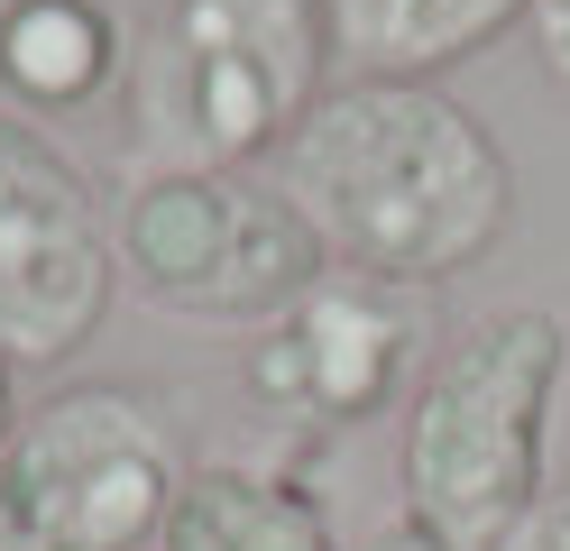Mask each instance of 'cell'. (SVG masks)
<instances>
[{"label": "cell", "instance_id": "cell-4", "mask_svg": "<svg viewBox=\"0 0 570 551\" xmlns=\"http://www.w3.org/2000/svg\"><path fill=\"white\" fill-rule=\"evenodd\" d=\"M185 469L157 386L75 377L19 414L0 460V551H157Z\"/></svg>", "mask_w": 570, "mask_h": 551}, {"label": "cell", "instance_id": "cell-8", "mask_svg": "<svg viewBox=\"0 0 570 551\" xmlns=\"http://www.w3.org/2000/svg\"><path fill=\"white\" fill-rule=\"evenodd\" d=\"M138 19L129 0H0V110L47 129L129 101Z\"/></svg>", "mask_w": 570, "mask_h": 551}, {"label": "cell", "instance_id": "cell-7", "mask_svg": "<svg viewBox=\"0 0 570 551\" xmlns=\"http://www.w3.org/2000/svg\"><path fill=\"white\" fill-rule=\"evenodd\" d=\"M120 294V248L92 175L65 147L0 110V358L65 367Z\"/></svg>", "mask_w": 570, "mask_h": 551}, {"label": "cell", "instance_id": "cell-10", "mask_svg": "<svg viewBox=\"0 0 570 551\" xmlns=\"http://www.w3.org/2000/svg\"><path fill=\"white\" fill-rule=\"evenodd\" d=\"M332 65L368 83H442L451 65L488 56L507 28H524V0H323Z\"/></svg>", "mask_w": 570, "mask_h": 551}, {"label": "cell", "instance_id": "cell-14", "mask_svg": "<svg viewBox=\"0 0 570 551\" xmlns=\"http://www.w3.org/2000/svg\"><path fill=\"white\" fill-rule=\"evenodd\" d=\"M19 414H28V404H19V367L0 358V460H10V441H19Z\"/></svg>", "mask_w": 570, "mask_h": 551}, {"label": "cell", "instance_id": "cell-5", "mask_svg": "<svg viewBox=\"0 0 570 551\" xmlns=\"http://www.w3.org/2000/svg\"><path fill=\"white\" fill-rule=\"evenodd\" d=\"M111 248H120V294L185 322H248V331L332 267L313 220L276 184L203 175V166L129 175L111 211Z\"/></svg>", "mask_w": 570, "mask_h": 551}, {"label": "cell", "instance_id": "cell-1", "mask_svg": "<svg viewBox=\"0 0 570 551\" xmlns=\"http://www.w3.org/2000/svg\"><path fill=\"white\" fill-rule=\"evenodd\" d=\"M276 194L313 220L332 267L433 294L470 276L515 220V166L442 83L341 73L276 147Z\"/></svg>", "mask_w": 570, "mask_h": 551}, {"label": "cell", "instance_id": "cell-2", "mask_svg": "<svg viewBox=\"0 0 570 551\" xmlns=\"http://www.w3.org/2000/svg\"><path fill=\"white\" fill-rule=\"evenodd\" d=\"M332 92L323 0H148L129 65V175H248Z\"/></svg>", "mask_w": 570, "mask_h": 551}, {"label": "cell", "instance_id": "cell-9", "mask_svg": "<svg viewBox=\"0 0 570 551\" xmlns=\"http://www.w3.org/2000/svg\"><path fill=\"white\" fill-rule=\"evenodd\" d=\"M157 551H341L323 488L304 478V460H194L175 488L166 542Z\"/></svg>", "mask_w": 570, "mask_h": 551}, {"label": "cell", "instance_id": "cell-3", "mask_svg": "<svg viewBox=\"0 0 570 551\" xmlns=\"http://www.w3.org/2000/svg\"><path fill=\"white\" fill-rule=\"evenodd\" d=\"M570 386V322L561 313H488L442 358L423 367V386L405 404V514L433 524L460 551H497L515 533V514L552 488V414Z\"/></svg>", "mask_w": 570, "mask_h": 551}, {"label": "cell", "instance_id": "cell-12", "mask_svg": "<svg viewBox=\"0 0 570 551\" xmlns=\"http://www.w3.org/2000/svg\"><path fill=\"white\" fill-rule=\"evenodd\" d=\"M497 551H570V488H543V496L515 514V533L497 542Z\"/></svg>", "mask_w": 570, "mask_h": 551}, {"label": "cell", "instance_id": "cell-6", "mask_svg": "<svg viewBox=\"0 0 570 551\" xmlns=\"http://www.w3.org/2000/svg\"><path fill=\"white\" fill-rule=\"evenodd\" d=\"M433 350V304L360 267H323L295 304H276L239 350V395L285 460L377 423Z\"/></svg>", "mask_w": 570, "mask_h": 551}, {"label": "cell", "instance_id": "cell-13", "mask_svg": "<svg viewBox=\"0 0 570 551\" xmlns=\"http://www.w3.org/2000/svg\"><path fill=\"white\" fill-rule=\"evenodd\" d=\"M360 551H460V542H442L433 524H414V514H396V524H377Z\"/></svg>", "mask_w": 570, "mask_h": 551}, {"label": "cell", "instance_id": "cell-11", "mask_svg": "<svg viewBox=\"0 0 570 551\" xmlns=\"http://www.w3.org/2000/svg\"><path fill=\"white\" fill-rule=\"evenodd\" d=\"M524 47H533V73L570 101V0H524Z\"/></svg>", "mask_w": 570, "mask_h": 551}]
</instances>
